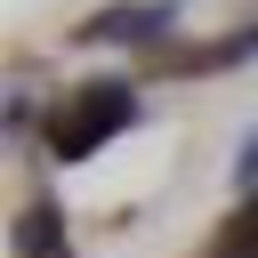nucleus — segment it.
Listing matches in <instances>:
<instances>
[{"label":"nucleus","mask_w":258,"mask_h":258,"mask_svg":"<svg viewBox=\"0 0 258 258\" xmlns=\"http://www.w3.org/2000/svg\"><path fill=\"white\" fill-rule=\"evenodd\" d=\"M129 121H137V97H129L121 81H105V89H89V97H81V113L56 129V153H64V161H81L89 145H105V137H113V129H129Z\"/></svg>","instance_id":"1"},{"label":"nucleus","mask_w":258,"mask_h":258,"mask_svg":"<svg viewBox=\"0 0 258 258\" xmlns=\"http://www.w3.org/2000/svg\"><path fill=\"white\" fill-rule=\"evenodd\" d=\"M177 24V0H129V8H113V16H89L81 24V40H105V48H145V40H161Z\"/></svg>","instance_id":"2"},{"label":"nucleus","mask_w":258,"mask_h":258,"mask_svg":"<svg viewBox=\"0 0 258 258\" xmlns=\"http://www.w3.org/2000/svg\"><path fill=\"white\" fill-rule=\"evenodd\" d=\"M32 250H40V258L64 250V242H56V210H32V218H24V258H32Z\"/></svg>","instance_id":"3"}]
</instances>
